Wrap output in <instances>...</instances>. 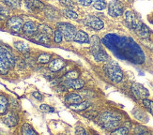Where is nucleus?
Returning a JSON list of instances; mask_svg holds the SVG:
<instances>
[{"instance_id": "nucleus-1", "label": "nucleus", "mask_w": 153, "mask_h": 135, "mask_svg": "<svg viewBox=\"0 0 153 135\" xmlns=\"http://www.w3.org/2000/svg\"><path fill=\"white\" fill-rule=\"evenodd\" d=\"M99 123L103 129L113 131L120 124V117L111 112H104L99 118Z\"/></svg>"}, {"instance_id": "nucleus-2", "label": "nucleus", "mask_w": 153, "mask_h": 135, "mask_svg": "<svg viewBox=\"0 0 153 135\" xmlns=\"http://www.w3.org/2000/svg\"><path fill=\"white\" fill-rule=\"evenodd\" d=\"M89 43H90L91 53L97 61H105V60H108L109 56L102 50L101 42H100V39L98 36H92L89 39Z\"/></svg>"}, {"instance_id": "nucleus-3", "label": "nucleus", "mask_w": 153, "mask_h": 135, "mask_svg": "<svg viewBox=\"0 0 153 135\" xmlns=\"http://www.w3.org/2000/svg\"><path fill=\"white\" fill-rule=\"evenodd\" d=\"M105 72L113 83H120L123 79V72L120 67L115 61H109L104 67Z\"/></svg>"}, {"instance_id": "nucleus-4", "label": "nucleus", "mask_w": 153, "mask_h": 135, "mask_svg": "<svg viewBox=\"0 0 153 135\" xmlns=\"http://www.w3.org/2000/svg\"><path fill=\"white\" fill-rule=\"evenodd\" d=\"M56 27H57V29L60 30V32L63 35V38L66 40L71 42V40L74 39V37L77 32L74 25H72L69 23H58L56 24Z\"/></svg>"}, {"instance_id": "nucleus-5", "label": "nucleus", "mask_w": 153, "mask_h": 135, "mask_svg": "<svg viewBox=\"0 0 153 135\" xmlns=\"http://www.w3.org/2000/svg\"><path fill=\"white\" fill-rule=\"evenodd\" d=\"M83 23L88 26V27L94 29V30H101L104 27V24L101 19L93 16V15H88L85 18L83 19Z\"/></svg>"}, {"instance_id": "nucleus-6", "label": "nucleus", "mask_w": 153, "mask_h": 135, "mask_svg": "<svg viewBox=\"0 0 153 135\" xmlns=\"http://www.w3.org/2000/svg\"><path fill=\"white\" fill-rule=\"evenodd\" d=\"M131 90L132 95H134L137 99H147L149 95V90L146 88L145 86H143L142 85L138 84V83H134L131 85Z\"/></svg>"}, {"instance_id": "nucleus-7", "label": "nucleus", "mask_w": 153, "mask_h": 135, "mask_svg": "<svg viewBox=\"0 0 153 135\" xmlns=\"http://www.w3.org/2000/svg\"><path fill=\"white\" fill-rule=\"evenodd\" d=\"M125 21L130 27L131 29H134V31H137L139 28H140V26L142 25V23L140 20L138 19V17L134 12L130 11V10L125 12Z\"/></svg>"}, {"instance_id": "nucleus-8", "label": "nucleus", "mask_w": 153, "mask_h": 135, "mask_svg": "<svg viewBox=\"0 0 153 135\" xmlns=\"http://www.w3.org/2000/svg\"><path fill=\"white\" fill-rule=\"evenodd\" d=\"M0 53H1L3 59L5 60L6 64L8 65L9 68H13V67H14V65H15V59H14V56H13L10 49L9 48L8 46L0 45Z\"/></svg>"}, {"instance_id": "nucleus-9", "label": "nucleus", "mask_w": 153, "mask_h": 135, "mask_svg": "<svg viewBox=\"0 0 153 135\" xmlns=\"http://www.w3.org/2000/svg\"><path fill=\"white\" fill-rule=\"evenodd\" d=\"M108 13L112 17H119L123 14V5L118 0H113L108 5Z\"/></svg>"}, {"instance_id": "nucleus-10", "label": "nucleus", "mask_w": 153, "mask_h": 135, "mask_svg": "<svg viewBox=\"0 0 153 135\" xmlns=\"http://www.w3.org/2000/svg\"><path fill=\"white\" fill-rule=\"evenodd\" d=\"M23 19L19 16H13V17H10L8 21H7V26H8V28L14 32V33H17L19 32L23 28Z\"/></svg>"}, {"instance_id": "nucleus-11", "label": "nucleus", "mask_w": 153, "mask_h": 135, "mask_svg": "<svg viewBox=\"0 0 153 135\" xmlns=\"http://www.w3.org/2000/svg\"><path fill=\"white\" fill-rule=\"evenodd\" d=\"M3 122L8 126V127H14L17 125L18 123V120H19V117L15 113H7L6 116L3 117Z\"/></svg>"}, {"instance_id": "nucleus-12", "label": "nucleus", "mask_w": 153, "mask_h": 135, "mask_svg": "<svg viewBox=\"0 0 153 135\" xmlns=\"http://www.w3.org/2000/svg\"><path fill=\"white\" fill-rule=\"evenodd\" d=\"M64 85L67 86L68 88H72V89H81L84 87L85 83L83 80L80 79H71L67 80L64 82Z\"/></svg>"}, {"instance_id": "nucleus-13", "label": "nucleus", "mask_w": 153, "mask_h": 135, "mask_svg": "<svg viewBox=\"0 0 153 135\" xmlns=\"http://www.w3.org/2000/svg\"><path fill=\"white\" fill-rule=\"evenodd\" d=\"M66 65V61L61 58H56L54 60H52L49 64V70L52 71H59L62 70Z\"/></svg>"}, {"instance_id": "nucleus-14", "label": "nucleus", "mask_w": 153, "mask_h": 135, "mask_svg": "<svg viewBox=\"0 0 153 135\" xmlns=\"http://www.w3.org/2000/svg\"><path fill=\"white\" fill-rule=\"evenodd\" d=\"M37 30H38L37 25L35 24V23H33V22H26L23 25V31L25 35L28 36V37L35 36V34L37 33Z\"/></svg>"}, {"instance_id": "nucleus-15", "label": "nucleus", "mask_w": 153, "mask_h": 135, "mask_svg": "<svg viewBox=\"0 0 153 135\" xmlns=\"http://www.w3.org/2000/svg\"><path fill=\"white\" fill-rule=\"evenodd\" d=\"M64 100L68 105H72V104L82 102V97L75 93H70L67 96H65Z\"/></svg>"}, {"instance_id": "nucleus-16", "label": "nucleus", "mask_w": 153, "mask_h": 135, "mask_svg": "<svg viewBox=\"0 0 153 135\" xmlns=\"http://www.w3.org/2000/svg\"><path fill=\"white\" fill-rule=\"evenodd\" d=\"M89 39H90L88 35V33L83 30H79L76 32V35H75L74 40L79 43H88V42H89Z\"/></svg>"}, {"instance_id": "nucleus-17", "label": "nucleus", "mask_w": 153, "mask_h": 135, "mask_svg": "<svg viewBox=\"0 0 153 135\" xmlns=\"http://www.w3.org/2000/svg\"><path fill=\"white\" fill-rule=\"evenodd\" d=\"M25 5L30 10H42L44 9V4L39 0H26Z\"/></svg>"}, {"instance_id": "nucleus-18", "label": "nucleus", "mask_w": 153, "mask_h": 135, "mask_svg": "<svg viewBox=\"0 0 153 135\" xmlns=\"http://www.w3.org/2000/svg\"><path fill=\"white\" fill-rule=\"evenodd\" d=\"M35 39L36 42H39V43H42L44 45H49L50 44V37L45 35V34L39 32L38 34H35Z\"/></svg>"}, {"instance_id": "nucleus-19", "label": "nucleus", "mask_w": 153, "mask_h": 135, "mask_svg": "<svg viewBox=\"0 0 153 135\" xmlns=\"http://www.w3.org/2000/svg\"><path fill=\"white\" fill-rule=\"evenodd\" d=\"M9 106V100L4 95H0V116L5 114L8 110Z\"/></svg>"}, {"instance_id": "nucleus-20", "label": "nucleus", "mask_w": 153, "mask_h": 135, "mask_svg": "<svg viewBox=\"0 0 153 135\" xmlns=\"http://www.w3.org/2000/svg\"><path fill=\"white\" fill-rule=\"evenodd\" d=\"M14 47L19 52H21L22 53H24V55L29 53L28 45L26 44L25 42H14Z\"/></svg>"}, {"instance_id": "nucleus-21", "label": "nucleus", "mask_w": 153, "mask_h": 135, "mask_svg": "<svg viewBox=\"0 0 153 135\" xmlns=\"http://www.w3.org/2000/svg\"><path fill=\"white\" fill-rule=\"evenodd\" d=\"M91 5L97 10H102L107 6L105 0H91Z\"/></svg>"}, {"instance_id": "nucleus-22", "label": "nucleus", "mask_w": 153, "mask_h": 135, "mask_svg": "<svg viewBox=\"0 0 153 135\" xmlns=\"http://www.w3.org/2000/svg\"><path fill=\"white\" fill-rule=\"evenodd\" d=\"M89 106V103L85 101V102H80V103H76V104H72V105H69L70 109L74 110L75 112H80V111H84L86 108Z\"/></svg>"}, {"instance_id": "nucleus-23", "label": "nucleus", "mask_w": 153, "mask_h": 135, "mask_svg": "<svg viewBox=\"0 0 153 135\" xmlns=\"http://www.w3.org/2000/svg\"><path fill=\"white\" fill-rule=\"evenodd\" d=\"M51 57H52V56L50 55V53H42V55L39 56L37 61H38V63H41V64H46V63L50 62Z\"/></svg>"}, {"instance_id": "nucleus-24", "label": "nucleus", "mask_w": 153, "mask_h": 135, "mask_svg": "<svg viewBox=\"0 0 153 135\" xmlns=\"http://www.w3.org/2000/svg\"><path fill=\"white\" fill-rule=\"evenodd\" d=\"M136 32H137V34L139 36L144 38V39H147L149 36V29L144 24H142V25L140 26V28H139Z\"/></svg>"}, {"instance_id": "nucleus-25", "label": "nucleus", "mask_w": 153, "mask_h": 135, "mask_svg": "<svg viewBox=\"0 0 153 135\" xmlns=\"http://www.w3.org/2000/svg\"><path fill=\"white\" fill-rule=\"evenodd\" d=\"M22 134L24 135H32V134H37V132L34 131V129L27 123H25L22 127Z\"/></svg>"}, {"instance_id": "nucleus-26", "label": "nucleus", "mask_w": 153, "mask_h": 135, "mask_svg": "<svg viewBox=\"0 0 153 135\" xmlns=\"http://www.w3.org/2000/svg\"><path fill=\"white\" fill-rule=\"evenodd\" d=\"M3 2L12 9H19L21 7V1L20 0H3Z\"/></svg>"}, {"instance_id": "nucleus-27", "label": "nucleus", "mask_w": 153, "mask_h": 135, "mask_svg": "<svg viewBox=\"0 0 153 135\" xmlns=\"http://www.w3.org/2000/svg\"><path fill=\"white\" fill-rule=\"evenodd\" d=\"M9 69H10V68L8 67V65L6 64L5 60L3 59L1 53H0V73L3 74V75H5V74L8 73Z\"/></svg>"}, {"instance_id": "nucleus-28", "label": "nucleus", "mask_w": 153, "mask_h": 135, "mask_svg": "<svg viewBox=\"0 0 153 135\" xmlns=\"http://www.w3.org/2000/svg\"><path fill=\"white\" fill-rule=\"evenodd\" d=\"M39 31L43 33V34H45V35L49 36V37H51V35L53 34V30L51 29V27H49V26H47L46 24L39 25Z\"/></svg>"}, {"instance_id": "nucleus-29", "label": "nucleus", "mask_w": 153, "mask_h": 135, "mask_svg": "<svg viewBox=\"0 0 153 135\" xmlns=\"http://www.w3.org/2000/svg\"><path fill=\"white\" fill-rule=\"evenodd\" d=\"M63 13H64V15L69 19H77L78 18L77 13L72 10H70V9H65L63 10Z\"/></svg>"}, {"instance_id": "nucleus-30", "label": "nucleus", "mask_w": 153, "mask_h": 135, "mask_svg": "<svg viewBox=\"0 0 153 135\" xmlns=\"http://www.w3.org/2000/svg\"><path fill=\"white\" fill-rule=\"evenodd\" d=\"M143 105L150 113L153 114V101L152 100H149L148 99H143Z\"/></svg>"}, {"instance_id": "nucleus-31", "label": "nucleus", "mask_w": 153, "mask_h": 135, "mask_svg": "<svg viewBox=\"0 0 153 135\" xmlns=\"http://www.w3.org/2000/svg\"><path fill=\"white\" fill-rule=\"evenodd\" d=\"M59 3H60L63 7L70 10H72L75 8V5L72 0H59Z\"/></svg>"}, {"instance_id": "nucleus-32", "label": "nucleus", "mask_w": 153, "mask_h": 135, "mask_svg": "<svg viewBox=\"0 0 153 135\" xmlns=\"http://www.w3.org/2000/svg\"><path fill=\"white\" fill-rule=\"evenodd\" d=\"M128 132H129V130L126 127H119V128H117V129L113 131H111L112 134H117V135H125Z\"/></svg>"}, {"instance_id": "nucleus-33", "label": "nucleus", "mask_w": 153, "mask_h": 135, "mask_svg": "<svg viewBox=\"0 0 153 135\" xmlns=\"http://www.w3.org/2000/svg\"><path fill=\"white\" fill-rule=\"evenodd\" d=\"M78 76H79V72L77 70H71L66 73L65 78L67 80H71V79H77Z\"/></svg>"}, {"instance_id": "nucleus-34", "label": "nucleus", "mask_w": 153, "mask_h": 135, "mask_svg": "<svg viewBox=\"0 0 153 135\" xmlns=\"http://www.w3.org/2000/svg\"><path fill=\"white\" fill-rule=\"evenodd\" d=\"M54 37H55V42L56 43H60L63 39V35L62 33L60 32L59 29H56L55 32H54Z\"/></svg>"}, {"instance_id": "nucleus-35", "label": "nucleus", "mask_w": 153, "mask_h": 135, "mask_svg": "<svg viewBox=\"0 0 153 135\" xmlns=\"http://www.w3.org/2000/svg\"><path fill=\"white\" fill-rule=\"evenodd\" d=\"M39 109L44 113H54L55 112V108H53L47 104H42L39 106Z\"/></svg>"}, {"instance_id": "nucleus-36", "label": "nucleus", "mask_w": 153, "mask_h": 135, "mask_svg": "<svg viewBox=\"0 0 153 135\" xmlns=\"http://www.w3.org/2000/svg\"><path fill=\"white\" fill-rule=\"evenodd\" d=\"M9 16V10L4 7L0 6V20H5Z\"/></svg>"}, {"instance_id": "nucleus-37", "label": "nucleus", "mask_w": 153, "mask_h": 135, "mask_svg": "<svg viewBox=\"0 0 153 135\" xmlns=\"http://www.w3.org/2000/svg\"><path fill=\"white\" fill-rule=\"evenodd\" d=\"M75 2L79 3L82 6H89L91 5V0H74Z\"/></svg>"}, {"instance_id": "nucleus-38", "label": "nucleus", "mask_w": 153, "mask_h": 135, "mask_svg": "<svg viewBox=\"0 0 153 135\" xmlns=\"http://www.w3.org/2000/svg\"><path fill=\"white\" fill-rule=\"evenodd\" d=\"M33 97H34V98H35L36 99H38V100H42V99H43V96H42L39 92H38V91H36V92L33 93Z\"/></svg>"}, {"instance_id": "nucleus-39", "label": "nucleus", "mask_w": 153, "mask_h": 135, "mask_svg": "<svg viewBox=\"0 0 153 135\" xmlns=\"http://www.w3.org/2000/svg\"><path fill=\"white\" fill-rule=\"evenodd\" d=\"M75 134H83V135H85V134H86V132L82 127H77L76 130H75Z\"/></svg>"}, {"instance_id": "nucleus-40", "label": "nucleus", "mask_w": 153, "mask_h": 135, "mask_svg": "<svg viewBox=\"0 0 153 135\" xmlns=\"http://www.w3.org/2000/svg\"><path fill=\"white\" fill-rule=\"evenodd\" d=\"M151 23H152V24H153V20H152V21H151Z\"/></svg>"}]
</instances>
